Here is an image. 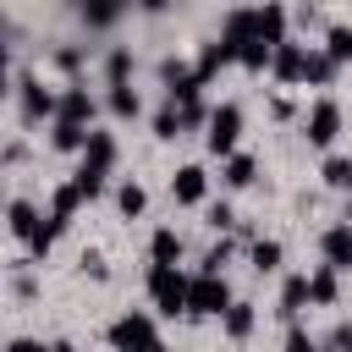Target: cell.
I'll use <instances>...</instances> for the list:
<instances>
[{"mask_svg": "<svg viewBox=\"0 0 352 352\" xmlns=\"http://www.w3.org/2000/svg\"><path fill=\"white\" fill-rule=\"evenodd\" d=\"M226 308H231V286H226V275H198L192 292H187V314L209 319V314H226Z\"/></svg>", "mask_w": 352, "mask_h": 352, "instance_id": "3", "label": "cell"}, {"mask_svg": "<svg viewBox=\"0 0 352 352\" xmlns=\"http://www.w3.org/2000/svg\"><path fill=\"white\" fill-rule=\"evenodd\" d=\"M319 248H324L330 270H352V226H330V231L319 236Z\"/></svg>", "mask_w": 352, "mask_h": 352, "instance_id": "8", "label": "cell"}, {"mask_svg": "<svg viewBox=\"0 0 352 352\" xmlns=\"http://www.w3.org/2000/svg\"><path fill=\"white\" fill-rule=\"evenodd\" d=\"M104 72H110V88H126V77H132V50H110Z\"/></svg>", "mask_w": 352, "mask_h": 352, "instance_id": "24", "label": "cell"}, {"mask_svg": "<svg viewBox=\"0 0 352 352\" xmlns=\"http://www.w3.org/2000/svg\"><path fill=\"white\" fill-rule=\"evenodd\" d=\"M6 226H11V236H22V242H33L44 220H38V209H33L28 198H11V209H6Z\"/></svg>", "mask_w": 352, "mask_h": 352, "instance_id": "11", "label": "cell"}, {"mask_svg": "<svg viewBox=\"0 0 352 352\" xmlns=\"http://www.w3.org/2000/svg\"><path fill=\"white\" fill-rule=\"evenodd\" d=\"M6 352H50V346H38V341H28V336H16V341H11Z\"/></svg>", "mask_w": 352, "mask_h": 352, "instance_id": "37", "label": "cell"}, {"mask_svg": "<svg viewBox=\"0 0 352 352\" xmlns=\"http://www.w3.org/2000/svg\"><path fill=\"white\" fill-rule=\"evenodd\" d=\"M302 77L324 88V82L336 77V55H330V50H308V66H302Z\"/></svg>", "mask_w": 352, "mask_h": 352, "instance_id": "17", "label": "cell"}, {"mask_svg": "<svg viewBox=\"0 0 352 352\" xmlns=\"http://www.w3.org/2000/svg\"><path fill=\"white\" fill-rule=\"evenodd\" d=\"M231 258V242H214L209 248V258H204V275H220V264Z\"/></svg>", "mask_w": 352, "mask_h": 352, "instance_id": "32", "label": "cell"}, {"mask_svg": "<svg viewBox=\"0 0 352 352\" xmlns=\"http://www.w3.org/2000/svg\"><path fill=\"white\" fill-rule=\"evenodd\" d=\"M253 170H258V165H253L248 154H231V160H226V182H231V187H248Z\"/></svg>", "mask_w": 352, "mask_h": 352, "instance_id": "26", "label": "cell"}, {"mask_svg": "<svg viewBox=\"0 0 352 352\" xmlns=\"http://www.w3.org/2000/svg\"><path fill=\"white\" fill-rule=\"evenodd\" d=\"M116 16H121V6H82V22L88 28H110Z\"/></svg>", "mask_w": 352, "mask_h": 352, "instance_id": "31", "label": "cell"}, {"mask_svg": "<svg viewBox=\"0 0 352 352\" xmlns=\"http://www.w3.org/2000/svg\"><path fill=\"white\" fill-rule=\"evenodd\" d=\"M82 275H94V280H104L110 270H104V258H99V253H82Z\"/></svg>", "mask_w": 352, "mask_h": 352, "instance_id": "35", "label": "cell"}, {"mask_svg": "<svg viewBox=\"0 0 352 352\" xmlns=\"http://www.w3.org/2000/svg\"><path fill=\"white\" fill-rule=\"evenodd\" d=\"M330 55H336V66L341 60H352V28H330V44H324Z\"/></svg>", "mask_w": 352, "mask_h": 352, "instance_id": "30", "label": "cell"}, {"mask_svg": "<svg viewBox=\"0 0 352 352\" xmlns=\"http://www.w3.org/2000/svg\"><path fill=\"white\" fill-rule=\"evenodd\" d=\"M308 297H314V302H336V270H330V264L308 275Z\"/></svg>", "mask_w": 352, "mask_h": 352, "instance_id": "21", "label": "cell"}, {"mask_svg": "<svg viewBox=\"0 0 352 352\" xmlns=\"http://www.w3.org/2000/svg\"><path fill=\"white\" fill-rule=\"evenodd\" d=\"M16 94H22V116H28V121L60 116V99H55V94H44V88H38V77H28V72H22V77H16Z\"/></svg>", "mask_w": 352, "mask_h": 352, "instance_id": "6", "label": "cell"}, {"mask_svg": "<svg viewBox=\"0 0 352 352\" xmlns=\"http://www.w3.org/2000/svg\"><path fill=\"white\" fill-rule=\"evenodd\" d=\"M302 302H314V297H308V275H292V280L280 286V314H286V319H297V314H302Z\"/></svg>", "mask_w": 352, "mask_h": 352, "instance_id": "15", "label": "cell"}, {"mask_svg": "<svg viewBox=\"0 0 352 352\" xmlns=\"http://www.w3.org/2000/svg\"><path fill=\"white\" fill-rule=\"evenodd\" d=\"M182 132H187V126H182V110L165 99V104L154 110V138H182Z\"/></svg>", "mask_w": 352, "mask_h": 352, "instance_id": "18", "label": "cell"}, {"mask_svg": "<svg viewBox=\"0 0 352 352\" xmlns=\"http://www.w3.org/2000/svg\"><path fill=\"white\" fill-rule=\"evenodd\" d=\"M204 192H209L204 165H182V170L170 176V198H176V204H204Z\"/></svg>", "mask_w": 352, "mask_h": 352, "instance_id": "7", "label": "cell"}, {"mask_svg": "<svg viewBox=\"0 0 352 352\" xmlns=\"http://www.w3.org/2000/svg\"><path fill=\"white\" fill-rule=\"evenodd\" d=\"M60 231H66V220H55V214H50V220H44V226H38V236H33V242H28V248H33V253H38V258H44V253H50V242H55V236H60Z\"/></svg>", "mask_w": 352, "mask_h": 352, "instance_id": "27", "label": "cell"}, {"mask_svg": "<svg viewBox=\"0 0 352 352\" xmlns=\"http://www.w3.org/2000/svg\"><path fill=\"white\" fill-rule=\"evenodd\" d=\"M330 346H341V352H352V324H341V330L330 336Z\"/></svg>", "mask_w": 352, "mask_h": 352, "instance_id": "36", "label": "cell"}, {"mask_svg": "<svg viewBox=\"0 0 352 352\" xmlns=\"http://www.w3.org/2000/svg\"><path fill=\"white\" fill-rule=\"evenodd\" d=\"M116 204H121V214H143V204H148V198H143V187H138V182H126V187L116 192Z\"/></svg>", "mask_w": 352, "mask_h": 352, "instance_id": "28", "label": "cell"}, {"mask_svg": "<svg viewBox=\"0 0 352 352\" xmlns=\"http://www.w3.org/2000/svg\"><path fill=\"white\" fill-rule=\"evenodd\" d=\"M248 330H253V308H248V302H231V308H226V336L242 341Z\"/></svg>", "mask_w": 352, "mask_h": 352, "instance_id": "22", "label": "cell"}, {"mask_svg": "<svg viewBox=\"0 0 352 352\" xmlns=\"http://www.w3.org/2000/svg\"><path fill=\"white\" fill-rule=\"evenodd\" d=\"M50 352H77V346H72V341H55V346H50Z\"/></svg>", "mask_w": 352, "mask_h": 352, "instance_id": "38", "label": "cell"}, {"mask_svg": "<svg viewBox=\"0 0 352 352\" xmlns=\"http://www.w3.org/2000/svg\"><path fill=\"white\" fill-rule=\"evenodd\" d=\"M50 143L66 148V154H72V148H88V126H66V121H55V126H50Z\"/></svg>", "mask_w": 352, "mask_h": 352, "instance_id": "19", "label": "cell"}, {"mask_svg": "<svg viewBox=\"0 0 352 352\" xmlns=\"http://www.w3.org/2000/svg\"><path fill=\"white\" fill-rule=\"evenodd\" d=\"M346 226H352V198H346Z\"/></svg>", "mask_w": 352, "mask_h": 352, "instance_id": "39", "label": "cell"}, {"mask_svg": "<svg viewBox=\"0 0 352 352\" xmlns=\"http://www.w3.org/2000/svg\"><path fill=\"white\" fill-rule=\"evenodd\" d=\"M209 116H214V110H204V104H187V110H182V126H204Z\"/></svg>", "mask_w": 352, "mask_h": 352, "instance_id": "34", "label": "cell"}, {"mask_svg": "<svg viewBox=\"0 0 352 352\" xmlns=\"http://www.w3.org/2000/svg\"><path fill=\"white\" fill-rule=\"evenodd\" d=\"M236 138H242V110H236V104H220V110L209 116V154H226V160H231Z\"/></svg>", "mask_w": 352, "mask_h": 352, "instance_id": "4", "label": "cell"}, {"mask_svg": "<svg viewBox=\"0 0 352 352\" xmlns=\"http://www.w3.org/2000/svg\"><path fill=\"white\" fill-rule=\"evenodd\" d=\"M110 110H116L121 121H132V116L143 110V104H138V94H132V82H126V88H110Z\"/></svg>", "mask_w": 352, "mask_h": 352, "instance_id": "25", "label": "cell"}, {"mask_svg": "<svg viewBox=\"0 0 352 352\" xmlns=\"http://www.w3.org/2000/svg\"><path fill=\"white\" fill-rule=\"evenodd\" d=\"M253 270H280V242H253Z\"/></svg>", "mask_w": 352, "mask_h": 352, "instance_id": "29", "label": "cell"}, {"mask_svg": "<svg viewBox=\"0 0 352 352\" xmlns=\"http://www.w3.org/2000/svg\"><path fill=\"white\" fill-rule=\"evenodd\" d=\"M258 38H264L270 50L286 44V11H280V6H264V11H258Z\"/></svg>", "mask_w": 352, "mask_h": 352, "instance_id": "13", "label": "cell"}, {"mask_svg": "<svg viewBox=\"0 0 352 352\" xmlns=\"http://www.w3.org/2000/svg\"><path fill=\"white\" fill-rule=\"evenodd\" d=\"M82 165H94V170H104V176H110V165H116V138H110V132H88Z\"/></svg>", "mask_w": 352, "mask_h": 352, "instance_id": "12", "label": "cell"}, {"mask_svg": "<svg viewBox=\"0 0 352 352\" xmlns=\"http://www.w3.org/2000/svg\"><path fill=\"white\" fill-rule=\"evenodd\" d=\"M110 346L116 352H165V341H160V330H154L148 314H121L110 324Z\"/></svg>", "mask_w": 352, "mask_h": 352, "instance_id": "1", "label": "cell"}, {"mask_svg": "<svg viewBox=\"0 0 352 352\" xmlns=\"http://www.w3.org/2000/svg\"><path fill=\"white\" fill-rule=\"evenodd\" d=\"M55 121H66V126H88V121H94V99H88V88H66Z\"/></svg>", "mask_w": 352, "mask_h": 352, "instance_id": "10", "label": "cell"}, {"mask_svg": "<svg viewBox=\"0 0 352 352\" xmlns=\"http://www.w3.org/2000/svg\"><path fill=\"white\" fill-rule=\"evenodd\" d=\"M148 253H154V270H176V258H182V236H176V231H154Z\"/></svg>", "mask_w": 352, "mask_h": 352, "instance_id": "14", "label": "cell"}, {"mask_svg": "<svg viewBox=\"0 0 352 352\" xmlns=\"http://www.w3.org/2000/svg\"><path fill=\"white\" fill-rule=\"evenodd\" d=\"M231 60H236V55H231V50H226V44L214 38V44H204V50H198V77L209 82V77H214L220 66H231Z\"/></svg>", "mask_w": 352, "mask_h": 352, "instance_id": "16", "label": "cell"}, {"mask_svg": "<svg viewBox=\"0 0 352 352\" xmlns=\"http://www.w3.org/2000/svg\"><path fill=\"white\" fill-rule=\"evenodd\" d=\"M302 132H308V143H314V148H330V143H336V132H341V110H336V99H319V104L308 110Z\"/></svg>", "mask_w": 352, "mask_h": 352, "instance_id": "5", "label": "cell"}, {"mask_svg": "<svg viewBox=\"0 0 352 352\" xmlns=\"http://www.w3.org/2000/svg\"><path fill=\"white\" fill-rule=\"evenodd\" d=\"M187 292H192V280L182 270H148V297L160 314H187Z\"/></svg>", "mask_w": 352, "mask_h": 352, "instance_id": "2", "label": "cell"}, {"mask_svg": "<svg viewBox=\"0 0 352 352\" xmlns=\"http://www.w3.org/2000/svg\"><path fill=\"white\" fill-rule=\"evenodd\" d=\"M286 352H319V346H314V336H308V330H297V324H292V330H286Z\"/></svg>", "mask_w": 352, "mask_h": 352, "instance_id": "33", "label": "cell"}, {"mask_svg": "<svg viewBox=\"0 0 352 352\" xmlns=\"http://www.w3.org/2000/svg\"><path fill=\"white\" fill-rule=\"evenodd\" d=\"M82 204V192H77V182H66V187H55V198H50V214L55 220H72V209Z\"/></svg>", "mask_w": 352, "mask_h": 352, "instance_id": "20", "label": "cell"}, {"mask_svg": "<svg viewBox=\"0 0 352 352\" xmlns=\"http://www.w3.org/2000/svg\"><path fill=\"white\" fill-rule=\"evenodd\" d=\"M302 66H308V50H302V44H292V38H286V44L275 50V60H270V72H275L280 82H297V77H302Z\"/></svg>", "mask_w": 352, "mask_h": 352, "instance_id": "9", "label": "cell"}, {"mask_svg": "<svg viewBox=\"0 0 352 352\" xmlns=\"http://www.w3.org/2000/svg\"><path fill=\"white\" fill-rule=\"evenodd\" d=\"M324 182H330L336 192H352V160H341V154H330V160H324Z\"/></svg>", "mask_w": 352, "mask_h": 352, "instance_id": "23", "label": "cell"}]
</instances>
